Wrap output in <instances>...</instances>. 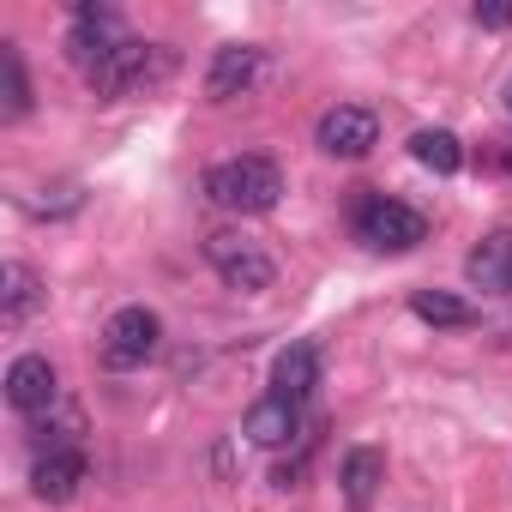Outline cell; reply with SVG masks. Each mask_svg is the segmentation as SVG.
Masks as SVG:
<instances>
[{"label": "cell", "instance_id": "obj_1", "mask_svg": "<svg viewBox=\"0 0 512 512\" xmlns=\"http://www.w3.org/2000/svg\"><path fill=\"white\" fill-rule=\"evenodd\" d=\"M205 199L217 211H235V217H260L284 199V169L272 157H223L205 169Z\"/></svg>", "mask_w": 512, "mask_h": 512}, {"label": "cell", "instance_id": "obj_2", "mask_svg": "<svg viewBox=\"0 0 512 512\" xmlns=\"http://www.w3.org/2000/svg\"><path fill=\"white\" fill-rule=\"evenodd\" d=\"M169 73H175V49H169V43H139V37H127V43L91 73V91H97L103 103H121V97L157 91Z\"/></svg>", "mask_w": 512, "mask_h": 512}, {"label": "cell", "instance_id": "obj_3", "mask_svg": "<svg viewBox=\"0 0 512 512\" xmlns=\"http://www.w3.org/2000/svg\"><path fill=\"white\" fill-rule=\"evenodd\" d=\"M205 260H211V272H217L229 290H241V296L272 290V278H278L272 253L253 241V235H241V229H211V235H205Z\"/></svg>", "mask_w": 512, "mask_h": 512}, {"label": "cell", "instance_id": "obj_4", "mask_svg": "<svg viewBox=\"0 0 512 512\" xmlns=\"http://www.w3.org/2000/svg\"><path fill=\"white\" fill-rule=\"evenodd\" d=\"M356 235L374 247V253H410L428 241V217L404 199H386V193H368L356 205Z\"/></svg>", "mask_w": 512, "mask_h": 512}, {"label": "cell", "instance_id": "obj_5", "mask_svg": "<svg viewBox=\"0 0 512 512\" xmlns=\"http://www.w3.org/2000/svg\"><path fill=\"white\" fill-rule=\"evenodd\" d=\"M157 350H163V320L145 302L109 314V326H103V368H145Z\"/></svg>", "mask_w": 512, "mask_h": 512}, {"label": "cell", "instance_id": "obj_6", "mask_svg": "<svg viewBox=\"0 0 512 512\" xmlns=\"http://www.w3.org/2000/svg\"><path fill=\"white\" fill-rule=\"evenodd\" d=\"M314 145H320L326 157L356 163V157H368V151L380 145V115H374V109H362V103H338V109H326V115H320Z\"/></svg>", "mask_w": 512, "mask_h": 512}, {"label": "cell", "instance_id": "obj_7", "mask_svg": "<svg viewBox=\"0 0 512 512\" xmlns=\"http://www.w3.org/2000/svg\"><path fill=\"white\" fill-rule=\"evenodd\" d=\"M260 79H266V49L229 43V49H217L211 67H205V97H211V103H229V97H247Z\"/></svg>", "mask_w": 512, "mask_h": 512}, {"label": "cell", "instance_id": "obj_8", "mask_svg": "<svg viewBox=\"0 0 512 512\" xmlns=\"http://www.w3.org/2000/svg\"><path fill=\"white\" fill-rule=\"evenodd\" d=\"M7 404L19 410V416H49L55 404H61V374H55V362L49 356H19L13 368H7Z\"/></svg>", "mask_w": 512, "mask_h": 512}, {"label": "cell", "instance_id": "obj_9", "mask_svg": "<svg viewBox=\"0 0 512 512\" xmlns=\"http://www.w3.org/2000/svg\"><path fill=\"white\" fill-rule=\"evenodd\" d=\"M121 43H127V37H121V13H109V7H79V13H73L67 49H73V61H79L85 73H97Z\"/></svg>", "mask_w": 512, "mask_h": 512}, {"label": "cell", "instance_id": "obj_10", "mask_svg": "<svg viewBox=\"0 0 512 512\" xmlns=\"http://www.w3.org/2000/svg\"><path fill=\"white\" fill-rule=\"evenodd\" d=\"M85 476H91V458H85V446L43 452V458H37V470H31V494H37L43 506H67V500L85 488Z\"/></svg>", "mask_w": 512, "mask_h": 512}, {"label": "cell", "instance_id": "obj_11", "mask_svg": "<svg viewBox=\"0 0 512 512\" xmlns=\"http://www.w3.org/2000/svg\"><path fill=\"white\" fill-rule=\"evenodd\" d=\"M464 278L488 296H506L512 290V229H494L470 247V260H464Z\"/></svg>", "mask_w": 512, "mask_h": 512}, {"label": "cell", "instance_id": "obj_12", "mask_svg": "<svg viewBox=\"0 0 512 512\" xmlns=\"http://www.w3.org/2000/svg\"><path fill=\"white\" fill-rule=\"evenodd\" d=\"M314 386H320V350L314 344H290V350H278V362H272V398H284V404H308L314 398Z\"/></svg>", "mask_w": 512, "mask_h": 512}, {"label": "cell", "instance_id": "obj_13", "mask_svg": "<svg viewBox=\"0 0 512 512\" xmlns=\"http://www.w3.org/2000/svg\"><path fill=\"white\" fill-rule=\"evenodd\" d=\"M43 278L25 266V260H7V266H0V326H7V332H19L37 308H43Z\"/></svg>", "mask_w": 512, "mask_h": 512}, {"label": "cell", "instance_id": "obj_14", "mask_svg": "<svg viewBox=\"0 0 512 512\" xmlns=\"http://www.w3.org/2000/svg\"><path fill=\"white\" fill-rule=\"evenodd\" d=\"M241 434H247L253 446H284V440L302 434V410L284 404V398H260V404L241 416Z\"/></svg>", "mask_w": 512, "mask_h": 512}, {"label": "cell", "instance_id": "obj_15", "mask_svg": "<svg viewBox=\"0 0 512 512\" xmlns=\"http://www.w3.org/2000/svg\"><path fill=\"white\" fill-rule=\"evenodd\" d=\"M338 482H344V500L362 512L368 500H374V488L386 482V458L374 452V446H356L350 458H344V470H338Z\"/></svg>", "mask_w": 512, "mask_h": 512}, {"label": "cell", "instance_id": "obj_16", "mask_svg": "<svg viewBox=\"0 0 512 512\" xmlns=\"http://www.w3.org/2000/svg\"><path fill=\"white\" fill-rule=\"evenodd\" d=\"M31 115V79L13 43H0V121H25Z\"/></svg>", "mask_w": 512, "mask_h": 512}, {"label": "cell", "instance_id": "obj_17", "mask_svg": "<svg viewBox=\"0 0 512 512\" xmlns=\"http://www.w3.org/2000/svg\"><path fill=\"white\" fill-rule=\"evenodd\" d=\"M410 151H416V163L434 169V175H458V169H464V145H458V133H446V127H422V133L410 139Z\"/></svg>", "mask_w": 512, "mask_h": 512}, {"label": "cell", "instance_id": "obj_18", "mask_svg": "<svg viewBox=\"0 0 512 512\" xmlns=\"http://www.w3.org/2000/svg\"><path fill=\"white\" fill-rule=\"evenodd\" d=\"M410 314L428 320V326H470V320H476V308L458 302V296H446V290H416V296H410Z\"/></svg>", "mask_w": 512, "mask_h": 512}, {"label": "cell", "instance_id": "obj_19", "mask_svg": "<svg viewBox=\"0 0 512 512\" xmlns=\"http://www.w3.org/2000/svg\"><path fill=\"white\" fill-rule=\"evenodd\" d=\"M79 434H85V422H79V410H49V416H37L31 422V440L43 446V452H67V446H79Z\"/></svg>", "mask_w": 512, "mask_h": 512}, {"label": "cell", "instance_id": "obj_20", "mask_svg": "<svg viewBox=\"0 0 512 512\" xmlns=\"http://www.w3.org/2000/svg\"><path fill=\"white\" fill-rule=\"evenodd\" d=\"M37 217H73L79 205H85V193H79V181H55V187H43V199H25Z\"/></svg>", "mask_w": 512, "mask_h": 512}, {"label": "cell", "instance_id": "obj_21", "mask_svg": "<svg viewBox=\"0 0 512 512\" xmlns=\"http://www.w3.org/2000/svg\"><path fill=\"white\" fill-rule=\"evenodd\" d=\"M476 25H488V31H506V25H512V7H476Z\"/></svg>", "mask_w": 512, "mask_h": 512}, {"label": "cell", "instance_id": "obj_22", "mask_svg": "<svg viewBox=\"0 0 512 512\" xmlns=\"http://www.w3.org/2000/svg\"><path fill=\"white\" fill-rule=\"evenodd\" d=\"M494 163H500V169H512V145H500V151H494Z\"/></svg>", "mask_w": 512, "mask_h": 512}, {"label": "cell", "instance_id": "obj_23", "mask_svg": "<svg viewBox=\"0 0 512 512\" xmlns=\"http://www.w3.org/2000/svg\"><path fill=\"white\" fill-rule=\"evenodd\" d=\"M506 109H512V85H506Z\"/></svg>", "mask_w": 512, "mask_h": 512}]
</instances>
